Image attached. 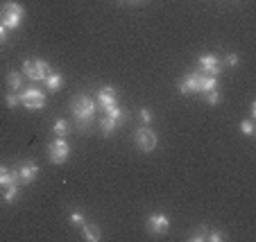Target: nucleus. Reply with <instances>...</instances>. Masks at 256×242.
Returning a JSON list of instances; mask_svg holds the SVG:
<instances>
[{
  "label": "nucleus",
  "instance_id": "39448f33",
  "mask_svg": "<svg viewBox=\"0 0 256 242\" xmlns=\"http://www.w3.org/2000/svg\"><path fill=\"white\" fill-rule=\"evenodd\" d=\"M123 118H125V111H123L118 104L105 109V118H102V122H100V127H102V134H105V136H109V134H111V131L118 127V122Z\"/></svg>",
  "mask_w": 256,
  "mask_h": 242
},
{
  "label": "nucleus",
  "instance_id": "bb28decb",
  "mask_svg": "<svg viewBox=\"0 0 256 242\" xmlns=\"http://www.w3.org/2000/svg\"><path fill=\"white\" fill-rule=\"evenodd\" d=\"M224 61H227V66H238L240 59H238V54H227V59Z\"/></svg>",
  "mask_w": 256,
  "mask_h": 242
},
{
  "label": "nucleus",
  "instance_id": "a211bd4d",
  "mask_svg": "<svg viewBox=\"0 0 256 242\" xmlns=\"http://www.w3.org/2000/svg\"><path fill=\"white\" fill-rule=\"evenodd\" d=\"M53 129H55V134H57L59 138H64L66 134H68V129H71V127H68V120L61 118V120H57V122H55Z\"/></svg>",
  "mask_w": 256,
  "mask_h": 242
},
{
  "label": "nucleus",
  "instance_id": "412c9836",
  "mask_svg": "<svg viewBox=\"0 0 256 242\" xmlns=\"http://www.w3.org/2000/svg\"><path fill=\"white\" fill-rule=\"evenodd\" d=\"M240 131L245 136H254V120H243L240 122Z\"/></svg>",
  "mask_w": 256,
  "mask_h": 242
},
{
  "label": "nucleus",
  "instance_id": "1a4fd4ad",
  "mask_svg": "<svg viewBox=\"0 0 256 242\" xmlns=\"http://www.w3.org/2000/svg\"><path fill=\"white\" fill-rule=\"evenodd\" d=\"M200 77H202V72H188L186 75V79H182L179 82V91L182 93H197L200 91Z\"/></svg>",
  "mask_w": 256,
  "mask_h": 242
},
{
  "label": "nucleus",
  "instance_id": "f3484780",
  "mask_svg": "<svg viewBox=\"0 0 256 242\" xmlns=\"http://www.w3.org/2000/svg\"><path fill=\"white\" fill-rule=\"evenodd\" d=\"M7 86H9V91H20V72L12 70L7 75Z\"/></svg>",
  "mask_w": 256,
  "mask_h": 242
},
{
  "label": "nucleus",
  "instance_id": "f257e3e1",
  "mask_svg": "<svg viewBox=\"0 0 256 242\" xmlns=\"http://www.w3.org/2000/svg\"><path fill=\"white\" fill-rule=\"evenodd\" d=\"M71 111H73V118H75V124L79 129H86L91 124L95 111H98V102H93L89 95H79V98L73 100Z\"/></svg>",
  "mask_w": 256,
  "mask_h": 242
},
{
  "label": "nucleus",
  "instance_id": "5701e85b",
  "mask_svg": "<svg viewBox=\"0 0 256 242\" xmlns=\"http://www.w3.org/2000/svg\"><path fill=\"white\" fill-rule=\"evenodd\" d=\"M71 224H77V226H82V224H84V215H82L79 210H73V213H71Z\"/></svg>",
  "mask_w": 256,
  "mask_h": 242
},
{
  "label": "nucleus",
  "instance_id": "7ed1b4c3",
  "mask_svg": "<svg viewBox=\"0 0 256 242\" xmlns=\"http://www.w3.org/2000/svg\"><path fill=\"white\" fill-rule=\"evenodd\" d=\"M23 72H25L30 79H34V82H43L53 70H50V64H48V61L39 59V61H25V64H23Z\"/></svg>",
  "mask_w": 256,
  "mask_h": 242
},
{
  "label": "nucleus",
  "instance_id": "cd10ccee",
  "mask_svg": "<svg viewBox=\"0 0 256 242\" xmlns=\"http://www.w3.org/2000/svg\"><path fill=\"white\" fill-rule=\"evenodd\" d=\"M5 39H7V27L0 23V43H5Z\"/></svg>",
  "mask_w": 256,
  "mask_h": 242
},
{
  "label": "nucleus",
  "instance_id": "423d86ee",
  "mask_svg": "<svg viewBox=\"0 0 256 242\" xmlns=\"http://www.w3.org/2000/svg\"><path fill=\"white\" fill-rule=\"evenodd\" d=\"M134 140H136V145H138V150L141 152H152L154 147H157V134H154L147 124L141 127V129H136Z\"/></svg>",
  "mask_w": 256,
  "mask_h": 242
},
{
  "label": "nucleus",
  "instance_id": "dca6fc26",
  "mask_svg": "<svg viewBox=\"0 0 256 242\" xmlns=\"http://www.w3.org/2000/svg\"><path fill=\"white\" fill-rule=\"evenodd\" d=\"M82 229H84V240L89 242H98L100 240V229L95 226V224H82Z\"/></svg>",
  "mask_w": 256,
  "mask_h": 242
},
{
  "label": "nucleus",
  "instance_id": "f8f14e48",
  "mask_svg": "<svg viewBox=\"0 0 256 242\" xmlns=\"http://www.w3.org/2000/svg\"><path fill=\"white\" fill-rule=\"evenodd\" d=\"M39 174V165L32 163V161H27L18 168V177H20V183H32L34 177Z\"/></svg>",
  "mask_w": 256,
  "mask_h": 242
},
{
  "label": "nucleus",
  "instance_id": "a878e982",
  "mask_svg": "<svg viewBox=\"0 0 256 242\" xmlns=\"http://www.w3.org/2000/svg\"><path fill=\"white\" fill-rule=\"evenodd\" d=\"M206 238H209V240H213V242H220V240H224V236H222V233H220V231H211V233H209V236H206Z\"/></svg>",
  "mask_w": 256,
  "mask_h": 242
},
{
  "label": "nucleus",
  "instance_id": "4468645a",
  "mask_svg": "<svg viewBox=\"0 0 256 242\" xmlns=\"http://www.w3.org/2000/svg\"><path fill=\"white\" fill-rule=\"evenodd\" d=\"M218 88V77L216 75H204L200 77V93H209V91H216Z\"/></svg>",
  "mask_w": 256,
  "mask_h": 242
},
{
  "label": "nucleus",
  "instance_id": "4be33fe9",
  "mask_svg": "<svg viewBox=\"0 0 256 242\" xmlns=\"http://www.w3.org/2000/svg\"><path fill=\"white\" fill-rule=\"evenodd\" d=\"M204 95H206V102H209V104H218V102L222 100L218 91H209V93H204Z\"/></svg>",
  "mask_w": 256,
  "mask_h": 242
},
{
  "label": "nucleus",
  "instance_id": "2eb2a0df",
  "mask_svg": "<svg viewBox=\"0 0 256 242\" xmlns=\"http://www.w3.org/2000/svg\"><path fill=\"white\" fill-rule=\"evenodd\" d=\"M43 82H46V88H48V91H59L61 84H64V79H61L59 72H50V75H48Z\"/></svg>",
  "mask_w": 256,
  "mask_h": 242
},
{
  "label": "nucleus",
  "instance_id": "393cba45",
  "mask_svg": "<svg viewBox=\"0 0 256 242\" xmlns=\"http://www.w3.org/2000/svg\"><path fill=\"white\" fill-rule=\"evenodd\" d=\"M141 120L150 127V122H152V111H150V109H141Z\"/></svg>",
  "mask_w": 256,
  "mask_h": 242
},
{
  "label": "nucleus",
  "instance_id": "9d476101",
  "mask_svg": "<svg viewBox=\"0 0 256 242\" xmlns=\"http://www.w3.org/2000/svg\"><path fill=\"white\" fill-rule=\"evenodd\" d=\"M200 68H202L204 75H216L220 72V61H218V57H213V54H202L200 57Z\"/></svg>",
  "mask_w": 256,
  "mask_h": 242
},
{
  "label": "nucleus",
  "instance_id": "6e6552de",
  "mask_svg": "<svg viewBox=\"0 0 256 242\" xmlns=\"http://www.w3.org/2000/svg\"><path fill=\"white\" fill-rule=\"evenodd\" d=\"M168 229H170V220H168L165 213H152V215H147V233L161 236Z\"/></svg>",
  "mask_w": 256,
  "mask_h": 242
},
{
  "label": "nucleus",
  "instance_id": "20e7f679",
  "mask_svg": "<svg viewBox=\"0 0 256 242\" xmlns=\"http://www.w3.org/2000/svg\"><path fill=\"white\" fill-rule=\"evenodd\" d=\"M20 104L25 109H30V111L43 109L46 106V93L39 91V88H27V91L20 93Z\"/></svg>",
  "mask_w": 256,
  "mask_h": 242
},
{
  "label": "nucleus",
  "instance_id": "ddd939ff",
  "mask_svg": "<svg viewBox=\"0 0 256 242\" xmlns=\"http://www.w3.org/2000/svg\"><path fill=\"white\" fill-rule=\"evenodd\" d=\"M20 181L18 170H9V168H2L0 165V188H9V186H16Z\"/></svg>",
  "mask_w": 256,
  "mask_h": 242
},
{
  "label": "nucleus",
  "instance_id": "aec40b11",
  "mask_svg": "<svg viewBox=\"0 0 256 242\" xmlns=\"http://www.w3.org/2000/svg\"><path fill=\"white\" fill-rule=\"evenodd\" d=\"M16 195H18V183H16V186H9V188H5V202L7 204H14Z\"/></svg>",
  "mask_w": 256,
  "mask_h": 242
},
{
  "label": "nucleus",
  "instance_id": "f03ea898",
  "mask_svg": "<svg viewBox=\"0 0 256 242\" xmlns=\"http://www.w3.org/2000/svg\"><path fill=\"white\" fill-rule=\"evenodd\" d=\"M23 18H25V9H23L18 2H5L2 9H0V23H2L7 30L20 27Z\"/></svg>",
  "mask_w": 256,
  "mask_h": 242
},
{
  "label": "nucleus",
  "instance_id": "b1692460",
  "mask_svg": "<svg viewBox=\"0 0 256 242\" xmlns=\"http://www.w3.org/2000/svg\"><path fill=\"white\" fill-rule=\"evenodd\" d=\"M206 233H209V229H204V226H202V229H197L195 233H193L191 240H193V242H197V240H206Z\"/></svg>",
  "mask_w": 256,
  "mask_h": 242
},
{
  "label": "nucleus",
  "instance_id": "6ab92c4d",
  "mask_svg": "<svg viewBox=\"0 0 256 242\" xmlns=\"http://www.w3.org/2000/svg\"><path fill=\"white\" fill-rule=\"evenodd\" d=\"M5 102H7L9 109H14V106L20 102V91H9V93H7V98H5Z\"/></svg>",
  "mask_w": 256,
  "mask_h": 242
},
{
  "label": "nucleus",
  "instance_id": "0eeeda50",
  "mask_svg": "<svg viewBox=\"0 0 256 242\" xmlns=\"http://www.w3.org/2000/svg\"><path fill=\"white\" fill-rule=\"evenodd\" d=\"M68 154H71V147H68V143H66L64 138L57 136V140H53V143L48 145V156H50L53 163L61 165L68 158Z\"/></svg>",
  "mask_w": 256,
  "mask_h": 242
},
{
  "label": "nucleus",
  "instance_id": "9b49d317",
  "mask_svg": "<svg viewBox=\"0 0 256 242\" xmlns=\"http://www.w3.org/2000/svg\"><path fill=\"white\" fill-rule=\"evenodd\" d=\"M98 104L102 109H109V106H116V88L113 86H102L98 91Z\"/></svg>",
  "mask_w": 256,
  "mask_h": 242
}]
</instances>
